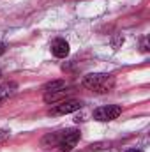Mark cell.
<instances>
[{"label":"cell","instance_id":"cell-11","mask_svg":"<svg viewBox=\"0 0 150 152\" xmlns=\"http://www.w3.org/2000/svg\"><path fill=\"white\" fill-rule=\"evenodd\" d=\"M141 50L143 51H149V48H147V37L143 39V42H141Z\"/></svg>","mask_w":150,"mask_h":152},{"label":"cell","instance_id":"cell-13","mask_svg":"<svg viewBox=\"0 0 150 152\" xmlns=\"http://www.w3.org/2000/svg\"><path fill=\"white\" fill-rule=\"evenodd\" d=\"M125 152H143V151H140V149H129V151H125Z\"/></svg>","mask_w":150,"mask_h":152},{"label":"cell","instance_id":"cell-5","mask_svg":"<svg viewBox=\"0 0 150 152\" xmlns=\"http://www.w3.org/2000/svg\"><path fill=\"white\" fill-rule=\"evenodd\" d=\"M51 53L57 58H66L69 55V42L66 39H55L51 42Z\"/></svg>","mask_w":150,"mask_h":152},{"label":"cell","instance_id":"cell-9","mask_svg":"<svg viewBox=\"0 0 150 152\" xmlns=\"http://www.w3.org/2000/svg\"><path fill=\"white\" fill-rule=\"evenodd\" d=\"M62 88H67V83L64 80H53V81H50L42 87L44 92H57V90H62Z\"/></svg>","mask_w":150,"mask_h":152},{"label":"cell","instance_id":"cell-7","mask_svg":"<svg viewBox=\"0 0 150 152\" xmlns=\"http://www.w3.org/2000/svg\"><path fill=\"white\" fill-rule=\"evenodd\" d=\"M16 90H18V83L16 81H4V83H0V103L9 99Z\"/></svg>","mask_w":150,"mask_h":152},{"label":"cell","instance_id":"cell-3","mask_svg":"<svg viewBox=\"0 0 150 152\" xmlns=\"http://www.w3.org/2000/svg\"><path fill=\"white\" fill-rule=\"evenodd\" d=\"M83 106L81 101L78 99H64V101H58L48 113L53 115V117H58V115H67V113H73V112H78L79 108Z\"/></svg>","mask_w":150,"mask_h":152},{"label":"cell","instance_id":"cell-2","mask_svg":"<svg viewBox=\"0 0 150 152\" xmlns=\"http://www.w3.org/2000/svg\"><path fill=\"white\" fill-rule=\"evenodd\" d=\"M122 115V106L118 104H108V106H101L97 110H94V120H99V122H110V120H115Z\"/></svg>","mask_w":150,"mask_h":152},{"label":"cell","instance_id":"cell-12","mask_svg":"<svg viewBox=\"0 0 150 152\" xmlns=\"http://www.w3.org/2000/svg\"><path fill=\"white\" fill-rule=\"evenodd\" d=\"M4 53H5V44H4V42H0V57H2Z\"/></svg>","mask_w":150,"mask_h":152},{"label":"cell","instance_id":"cell-14","mask_svg":"<svg viewBox=\"0 0 150 152\" xmlns=\"http://www.w3.org/2000/svg\"><path fill=\"white\" fill-rule=\"evenodd\" d=\"M0 78H2V69H0Z\"/></svg>","mask_w":150,"mask_h":152},{"label":"cell","instance_id":"cell-1","mask_svg":"<svg viewBox=\"0 0 150 152\" xmlns=\"http://www.w3.org/2000/svg\"><path fill=\"white\" fill-rule=\"evenodd\" d=\"M115 76L106 73H90L83 78V87L95 94H108L115 88Z\"/></svg>","mask_w":150,"mask_h":152},{"label":"cell","instance_id":"cell-8","mask_svg":"<svg viewBox=\"0 0 150 152\" xmlns=\"http://www.w3.org/2000/svg\"><path fill=\"white\" fill-rule=\"evenodd\" d=\"M60 134L62 131H55V133H48L42 140H41V145L50 149V147H58V142H60Z\"/></svg>","mask_w":150,"mask_h":152},{"label":"cell","instance_id":"cell-4","mask_svg":"<svg viewBox=\"0 0 150 152\" xmlns=\"http://www.w3.org/2000/svg\"><path fill=\"white\" fill-rule=\"evenodd\" d=\"M81 138V133L78 129H64L62 134H60V142H58V147L62 152H71L76 147V143L79 142Z\"/></svg>","mask_w":150,"mask_h":152},{"label":"cell","instance_id":"cell-6","mask_svg":"<svg viewBox=\"0 0 150 152\" xmlns=\"http://www.w3.org/2000/svg\"><path fill=\"white\" fill-rule=\"evenodd\" d=\"M73 90L67 87V88H62V90H57V92H44V103H58V101H64V99H67V96L71 94Z\"/></svg>","mask_w":150,"mask_h":152},{"label":"cell","instance_id":"cell-10","mask_svg":"<svg viewBox=\"0 0 150 152\" xmlns=\"http://www.w3.org/2000/svg\"><path fill=\"white\" fill-rule=\"evenodd\" d=\"M9 134H11L9 129H0V143H4V142L9 138Z\"/></svg>","mask_w":150,"mask_h":152}]
</instances>
